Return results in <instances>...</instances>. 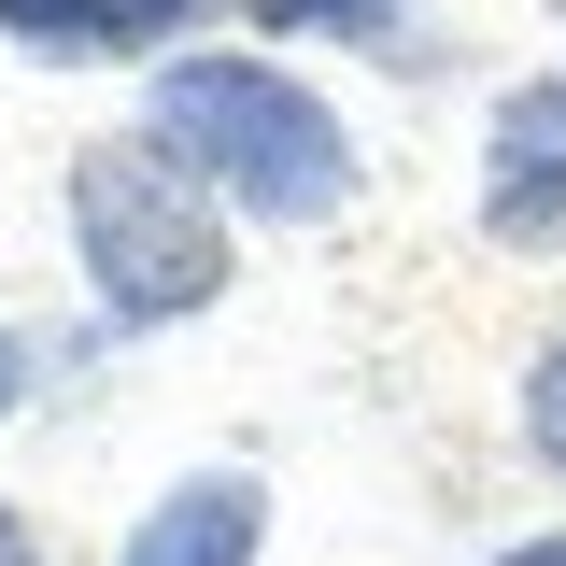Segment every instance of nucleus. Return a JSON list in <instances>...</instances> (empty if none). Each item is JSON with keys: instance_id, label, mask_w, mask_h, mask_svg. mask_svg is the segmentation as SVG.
Wrapping results in <instances>:
<instances>
[{"instance_id": "nucleus-1", "label": "nucleus", "mask_w": 566, "mask_h": 566, "mask_svg": "<svg viewBox=\"0 0 566 566\" xmlns=\"http://www.w3.org/2000/svg\"><path fill=\"white\" fill-rule=\"evenodd\" d=\"M142 142L255 227H326L354 199V128L270 57H170L142 99Z\"/></svg>"}, {"instance_id": "nucleus-2", "label": "nucleus", "mask_w": 566, "mask_h": 566, "mask_svg": "<svg viewBox=\"0 0 566 566\" xmlns=\"http://www.w3.org/2000/svg\"><path fill=\"white\" fill-rule=\"evenodd\" d=\"M71 255H85L114 326H185L227 297V212L156 142H85L71 156Z\"/></svg>"}, {"instance_id": "nucleus-3", "label": "nucleus", "mask_w": 566, "mask_h": 566, "mask_svg": "<svg viewBox=\"0 0 566 566\" xmlns=\"http://www.w3.org/2000/svg\"><path fill=\"white\" fill-rule=\"evenodd\" d=\"M482 227L510 255H566V85H524L482 156Z\"/></svg>"}, {"instance_id": "nucleus-4", "label": "nucleus", "mask_w": 566, "mask_h": 566, "mask_svg": "<svg viewBox=\"0 0 566 566\" xmlns=\"http://www.w3.org/2000/svg\"><path fill=\"white\" fill-rule=\"evenodd\" d=\"M255 538H270V495L241 482V468H199V482H170L142 510V538L114 566H255Z\"/></svg>"}, {"instance_id": "nucleus-5", "label": "nucleus", "mask_w": 566, "mask_h": 566, "mask_svg": "<svg viewBox=\"0 0 566 566\" xmlns=\"http://www.w3.org/2000/svg\"><path fill=\"white\" fill-rule=\"evenodd\" d=\"M212 0H0V29L29 43V57H156V43H185Z\"/></svg>"}, {"instance_id": "nucleus-6", "label": "nucleus", "mask_w": 566, "mask_h": 566, "mask_svg": "<svg viewBox=\"0 0 566 566\" xmlns=\"http://www.w3.org/2000/svg\"><path fill=\"white\" fill-rule=\"evenodd\" d=\"M524 453L566 482V340H538V368H524Z\"/></svg>"}, {"instance_id": "nucleus-7", "label": "nucleus", "mask_w": 566, "mask_h": 566, "mask_svg": "<svg viewBox=\"0 0 566 566\" xmlns=\"http://www.w3.org/2000/svg\"><path fill=\"white\" fill-rule=\"evenodd\" d=\"M270 29H397V0H255Z\"/></svg>"}, {"instance_id": "nucleus-8", "label": "nucleus", "mask_w": 566, "mask_h": 566, "mask_svg": "<svg viewBox=\"0 0 566 566\" xmlns=\"http://www.w3.org/2000/svg\"><path fill=\"white\" fill-rule=\"evenodd\" d=\"M0 566H43V538H29V524H14V510H0Z\"/></svg>"}, {"instance_id": "nucleus-9", "label": "nucleus", "mask_w": 566, "mask_h": 566, "mask_svg": "<svg viewBox=\"0 0 566 566\" xmlns=\"http://www.w3.org/2000/svg\"><path fill=\"white\" fill-rule=\"evenodd\" d=\"M495 566H566V538H510V553H495Z\"/></svg>"}, {"instance_id": "nucleus-10", "label": "nucleus", "mask_w": 566, "mask_h": 566, "mask_svg": "<svg viewBox=\"0 0 566 566\" xmlns=\"http://www.w3.org/2000/svg\"><path fill=\"white\" fill-rule=\"evenodd\" d=\"M14 382H29V354H14V326H0V411H14Z\"/></svg>"}]
</instances>
